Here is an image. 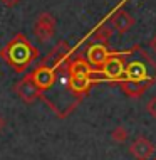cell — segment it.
Returning <instances> with one entry per match:
<instances>
[{
	"instance_id": "1",
	"label": "cell",
	"mask_w": 156,
	"mask_h": 160,
	"mask_svg": "<svg viewBox=\"0 0 156 160\" xmlns=\"http://www.w3.org/2000/svg\"><path fill=\"white\" fill-rule=\"evenodd\" d=\"M123 79L136 81L151 88L156 83V62L139 46L124 51V76ZM121 79V81H123Z\"/></svg>"
},
{
	"instance_id": "2",
	"label": "cell",
	"mask_w": 156,
	"mask_h": 160,
	"mask_svg": "<svg viewBox=\"0 0 156 160\" xmlns=\"http://www.w3.org/2000/svg\"><path fill=\"white\" fill-rule=\"evenodd\" d=\"M0 56L8 66L14 68V71L24 72L39 58V49L24 34H17L0 49Z\"/></svg>"
},
{
	"instance_id": "3",
	"label": "cell",
	"mask_w": 156,
	"mask_h": 160,
	"mask_svg": "<svg viewBox=\"0 0 156 160\" xmlns=\"http://www.w3.org/2000/svg\"><path fill=\"white\" fill-rule=\"evenodd\" d=\"M92 71L94 68L86 61V58H81V56L69 62V86L77 98L87 93L91 84L94 83Z\"/></svg>"
},
{
	"instance_id": "4",
	"label": "cell",
	"mask_w": 156,
	"mask_h": 160,
	"mask_svg": "<svg viewBox=\"0 0 156 160\" xmlns=\"http://www.w3.org/2000/svg\"><path fill=\"white\" fill-rule=\"evenodd\" d=\"M124 76V52H111V56L106 59V62L101 68H94L92 79L94 83L99 81H116L119 83Z\"/></svg>"
},
{
	"instance_id": "5",
	"label": "cell",
	"mask_w": 156,
	"mask_h": 160,
	"mask_svg": "<svg viewBox=\"0 0 156 160\" xmlns=\"http://www.w3.org/2000/svg\"><path fill=\"white\" fill-rule=\"evenodd\" d=\"M34 34L40 42H47L54 37L55 34V19L49 12H42L37 17L35 25H34Z\"/></svg>"
},
{
	"instance_id": "6",
	"label": "cell",
	"mask_w": 156,
	"mask_h": 160,
	"mask_svg": "<svg viewBox=\"0 0 156 160\" xmlns=\"http://www.w3.org/2000/svg\"><path fill=\"white\" fill-rule=\"evenodd\" d=\"M71 52H72L71 46H69L66 41H60V42H57V44L52 47L50 52L45 56V59H44V61H42L40 64H44V66H49V68H52V69H55L60 62L67 61L69 56H71Z\"/></svg>"
},
{
	"instance_id": "7",
	"label": "cell",
	"mask_w": 156,
	"mask_h": 160,
	"mask_svg": "<svg viewBox=\"0 0 156 160\" xmlns=\"http://www.w3.org/2000/svg\"><path fill=\"white\" fill-rule=\"evenodd\" d=\"M15 93L19 94V98L25 103H32L40 96V89H39V86L34 83V79L30 74L22 78V79L15 84Z\"/></svg>"
},
{
	"instance_id": "8",
	"label": "cell",
	"mask_w": 156,
	"mask_h": 160,
	"mask_svg": "<svg viewBox=\"0 0 156 160\" xmlns=\"http://www.w3.org/2000/svg\"><path fill=\"white\" fill-rule=\"evenodd\" d=\"M129 153L136 160H149L154 155V145L149 138L146 137H138L133 140L129 145Z\"/></svg>"
},
{
	"instance_id": "9",
	"label": "cell",
	"mask_w": 156,
	"mask_h": 160,
	"mask_svg": "<svg viewBox=\"0 0 156 160\" xmlns=\"http://www.w3.org/2000/svg\"><path fill=\"white\" fill-rule=\"evenodd\" d=\"M111 56V51L107 49L106 44H99V42H92L87 51H86V61H87L92 68H101L106 59Z\"/></svg>"
},
{
	"instance_id": "10",
	"label": "cell",
	"mask_w": 156,
	"mask_h": 160,
	"mask_svg": "<svg viewBox=\"0 0 156 160\" xmlns=\"http://www.w3.org/2000/svg\"><path fill=\"white\" fill-rule=\"evenodd\" d=\"M30 76H32L34 83L39 86V89H40V93H42V91H45V89H49L52 86L54 78H55V71L52 68H49V66L39 64V66L30 72Z\"/></svg>"
},
{
	"instance_id": "11",
	"label": "cell",
	"mask_w": 156,
	"mask_h": 160,
	"mask_svg": "<svg viewBox=\"0 0 156 160\" xmlns=\"http://www.w3.org/2000/svg\"><path fill=\"white\" fill-rule=\"evenodd\" d=\"M134 17H131L126 10H121V8H116L111 15V25L116 32L119 34H126L128 31H131V27L134 25Z\"/></svg>"
},
{
	"instance_id": "12",
	"label": "cell",
	"mask_w": 156,
	"mask_h": 160,
	"mask_svg": "<svg viewBox=\"0 0 156 160\" xmlns=\"http://www.w3.org/2000/svg\"><path fill=\"white\" fill-rule=\"evenodd\" d=\"M119 86H121V89H123V91L126 93L128 96H131V98H138V96H141V94L144 93L146 89H148L144 84L136 83V81H128V79L119 81Z\"/></svg>"
},
{
	"instance_id": "13",
	"label": "cell",
	"mask_w": 156,
	"mask_h": 160,
	"mask_svg": "<svg viewBox=\"0 0 156 160\" xmlns=\"http://www.w3.org/2000/svg\"><path fill=\"white\" fill-rule=\"evenodd\" d=\"M112 36V29L111 27H106V25H99L94 32V41L99 42V44H106L107 46V41L111 39Z\"/></svg>"
},
{
	"instance_id": "14",
	"label": "cell",
	"mask_w": 156,
	"mask_h": 160,
	"mask_svg": "<svg viewBox=\"0 0 156 160\" xmlns=\"http://www.w3.org/2000/svg\"><path fill=\"white\" fill-rule=\"evenodd\" d=\"M111 138L116 142V143H124V142L129 138V132L124 127H116L111 132Z\"/></svg>"
},
{
	"instance_id": "15",
	"label": "cell",
	"mask_w": 156,
	"mask_h": 160,
	"mask_svg": "<svg viewBox=\"0 0 156 160\" xmlns=\"http://www.w3.org/2000/svg\"><path fill=\"white\" fill-rule=\"evenodd\" d=\"M146 110H148V113L153 116V118H156V96L149 99L148 106H146Z\"/></svg>"
},
{
	"instance_id": "16",
	"label": "cell",
	"mask_w": 156,
	"mask_h": 160,
	"mask_svg": "<svg viewBox=\"0 0 156 160\" xmlns=\"http://www.w3.org/2000/svg\"><path fill=\"white\" fill-rule=\"evenodd\" d=\"M0 2H2L5 7H14V5H17V3L20 2V0H0Z\"/></svg>"
},
{
	"instance_id": "17",
	"label": "cell",
	"mask_w": 156,
	"mask_h": 160,
	"mask_svg": "<svg viewBox=\"0 0 156 160\" xmlns=\"http://www.w3.org/2000/svg\"><path fill=\"white\" fill-rule=\"evenodd\" d=\"M149 47H151V51H153V52H156V36L149 41Z\"/></svg>"
}]
</instances>
